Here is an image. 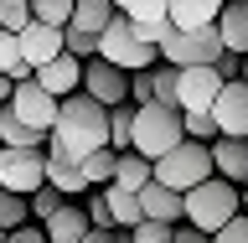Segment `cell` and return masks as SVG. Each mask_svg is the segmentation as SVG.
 Listing matches in <instances>:
<instances>
[{"label": "cell", "instance_id": "cell-1", "mask_svg": "<svg viewBox=\"0 0 248 243\" xmlns=\"http://www.w3.org/2000/svg\"><path fill=\"white\" fill-rule=\"evenodd\" d=\"M52 135H57V145L67 150V161H83L88 150L108 145V109L78 88V93H67V98H57Z\"/></svg>", "mask_w": 248, "mask_h": 243}, {"label": "cell", "instance_id": "cell-2", "mask_svg": "<svg viewBox=\"0 0 248 243\" xmlns=\"http://www.w3.org/2000/svg\"><path fill=\"white\" fill-rule=\"evenodd\" d=\"M238 212H243V186L222 181V176H207V181H197L191 192H181V217L191 228H202V233H217Z\"/></svg>", "mask_w": 248, "mask_h": 243}, {"label": "cell", "instance_id": "cell-3", "mask_svg": "<svg viewBox=\"0 0 248 243\" xmlns=\"http://www.w3.org/2000/svg\"><path fill=\"white\" fill-rule=\"evenodd\" d=\"M181 109L170 104H135V130H129V150H140L145 161H160L170 145H181Z\"/></svg>", "mask_w": 248, "mask_h": 243}, {"label": "cell", "instance_id": "cell-4", "mask_svg": "<svg viewBox=\"0 0 248 243\" xmlns=\"http://www.w3.org/2000/svg\"><path fill=\"white\" fill-rule=\"evenodd\" d=\"M150 176L170 192H191L197 181L212 176V150L202 145V140H181V145H170L160 161H150Z\"/></svg>", "mask_w": 248, "mask_h": 243}, {"label": "cell", "instance_id": "cell-5", "mask_svg": "<svg viewBox=\"0 0 248 243\" xmlns=\"http://www.w3.org/2000/svg\"><path fill=\"white\" fill-rule=\"evenodd\" d=\"M98 57L114 62V67H124V73H140V67H155L160 52H155L150 42H140V36H135L129 16H114V21L98 31Z\"/></svg>", "mask_w": 248, "mask_h": 243}, {"label": "cell", "instance_id": "cell-6", "mask_svg": "<svg viewBox=\"0 0 248 243\" xmlns=\"http://www.w3.org/2000/svg\"><path fill=\"white\" fill-rule=\"evenodd\" d=\"M228 47H222V36H217V21L212 26H197V31H170L166 47H160V57L170 62V67H212L217 57H222Z\"/></svg>", "mask_w": 248, "mask_h": 243}, {"label": "cell", "instance_id": "cell-7", "mask_svg": "<svg viewBox=\"0 0 248 243\" xmlns=\"http://www.w3.org/2000/svg\"><path fill=\"white\" fill-rule=\"evenodd\" d=\"M42 181H46V150H16V145H0V186H5V192L31 197Z\"/></svg>", "mask_w": 248, "mask_h": 243}, {"label": "cell", "instance_id": "cell-8", "mask_svg": "<svg viewBox=\"0 0 248 243\" xmlns=\"http://www.w3.org/2000/svg\"><path fill=\"white\" fill-rule=\"evenodd\" d=\"M212 124L217 135H232V140H248V83L243 78H228L212 98Z\"/></svg>", "mask_w": 248, "mask_h": 243}, {"label": "cell", "instance_id": "cell-9", "mask_svg": "<svg viewBox=\"0 0 248 243\" xmlns=\"http://www.w3.org/2000/svg\"><path fill=\"white\" fill-rule=\"evenodd\" d=\"M83 93L98 98L104 109L129 104V73L114 67V62H104V57H88V62H83Z\"/></svg>", "mask_w": 248, "mask_h": 243}, {"label": "cell", "instance_id": "cell-10", "mask_svg": "<svg viewBox=\"0 0 248 243\" xmlns=\"http://www.w3.org/2000/svg\"><path fill=\"white\" fill-rule=\"evenodd\" d=\"M5 109H11L16 119H26L31 130H52V119H57V98L36 83V78H26V83H16L11 98H5Z\"/></svg>", "mask_w": 248, "mask_h": 243}, {"label": "cell", "instance_id": "cell-11", "mask_svg": "<svg viewBox=\"0 0 248 243\" xmlns=\"http://www.w3.org/2000/svg\"><path fill=\"white\" fill-rule=\"evenodd\" d=\"M228 78L217 73V67H176V109H212L217 88H222Z\"/></svg>", "mask_w": 248, "mask_h": 243}, {"label": "cell", "instance_id": "cell-12", "mask_svg": "<svg viewBox=\"0 0 248 243\" xmlns=\"http://www.w3.org/2000/svg\"><path fill=\"white\" fill-rule=\"evenodd\" d=\"M16 47H21V57L31 62V73L42 67V62H52L62 52V26H42V21H26V26L16 31Z\"/></svg>", "mask_w": 248, "mask_h": 243}, {"label": "cell", "instance_id": "cell-13", "mask_svg": "<svg viewBox=\"0 0 248 243\" xmlns=\"http://www.w3.org/2000/svg\"><path fill=\"white\" fill-rule=\"evenodd\" d=\"M31 78H36V83L52 93V98H67V93H78V88H83V62H78L73 52H57V57H52V62H42Z\"/></svg>", "mask_w": 248, "mask_h": 243}, {"label": "cell", "instance_id": "cell-14", "mask_svg": "<svg viewBox=\"0 0 248 243\" xmlns=\"http://www.w3.org/2000/svg\"><path fill=\"white\" fill-rule=\"evenodd\" d=\"M207 150H212V171L222 176V181H232V186L248 181V140L212 135V140H207Z\"/></svg>", "mask_w": 248, "mask_h": 243}, {"label": "cell", "instance_id": "cell-15", "mask_svg": "<svg viewBox=\"0 0 248 243\" xmlns=\"http://www.w3.org/2000/svg\"><path fill=\"white\" fill-rule=\"evenodd\" d=\"M217 36L228 52L248 57V0H222V11H217Z\"/></svg>", "mask_w": 248, "mask_h": 243}, {"label": "cell", "instance_id": "cell-16", "mask_svg": "<svg viewBox=\"0 0 248 243\" xmlns=\"http://www.w3.org/2000/svg\"><path fill=\"white\" fill-rule=\"evenodd\" d=\"M46 243H83V233H88V212L78 207V202H62L57 212L42 223Z\"/></svg>", "mask_w": 248, "mask_h": 243}, {"label": "cell", "instance_id": "cell-17", "mask_svg": "<svg viewBox=\"0 0 248 243\" xmlns=\"http://www.w3.org/2000/svg\"><path fill=\"white\" fill-rule=\"evenodd\" d=\"M140 212L155 217V223H181V192H170L150 176V181L140 186Z\"/></svg>", "mask_w": 248, "mask_h": 243}, {"label": "cell", "instance_id": "cell-18", "mask_svg": "<svg viewBox=\"0 0 248 243\" xmlns=\"http://www.w3.org/2000/svg\"><path fill=\"white\" fill-rule=\"evenodd\" d=\"M217 11H222V0H166L170 26H181V31L212 26V21H217Z\"/></svg>", "mask_w": 248, "mask_h": 243}, {"label": "cell", "instance_id": "cell-19", "mask_svg": "<svg viewBox=\"0 0 248 243\" xmlns=\"http://www.w3.org/2000/svg\"><path fill=\"white\" fill-rule=\"evenodd\" d=\"M46 130H31L26 119H16L11 109L0 104V145H16V150H42Z\"/></svg>", "mask_w": 248, "mask_h": 243}, {"label": "cell", "instance_id": "cell-20", "mask_svg": "<svg viewBox=\"0 0 248 243\" xmlns=\"http://www.w3.org/2000/svg\"><path fill=\"white\" fill-rule=\"evenodd\" d=\"M46 181L57 186L62 197H83V192H88V181H83L78 161H67V155H46Z\"/></svg>", "mask_w": 248, "mask_h": 243}, {"label": "cell", "instance_id": "cell-21", "mask_svg": "<svg viewBox=\"0 0 248 243\" xmlns=\"http://www.w3.org/2000/svg\"><path fill=\"white\" fill-rule=\"evenodd\" d=\"M104 202H108V212H114V228H135L140 217H145V212H140V192H129V186L108 181L104 186Z\"/></svg>", "mask_w": 248, "mask_h": 243}, {"label": "cell", "instance_id": "cell-22", "mask_svg": "<svg viewBox=\"0 0 248 243\" xmlns=\"http://www.w3.org/2000/svg\"><path fill=\"white\" fill-rule=\"evenodd\" d=\"M145 181H150V161H145L140 150H119V155H114V186L140 192Z\"/></svg>", "mask_w": 248, "mask_h": 243}, {"label": "cell", "instance_id": "cell-23", "mask_svg": "<svg viewBox=\"0 0 248 243\" xmlns=\"http://www.w3.org/2000/svg\"><path fill=\"white\" fill-rule=\"evenodd\" d=\"M114 16H119V11H114V0H73V26L93 31V36H98Z\"/></svg>", "mask_w": 248, "mask_h": 243}, {"label": "cell", "instance_id": "cell-24", "mask_svg": "<svg viewBox=\"0 0 248 243\" xmlns=\"http://www.w3.org/2000/svg\"><path fill=\"white\" fill-rule=\"evenodd\" d=\"M78 171H83V181H88V186H108V181H114V150H108V145L88 150L83 161H78Z\"/></svg>", "mask_w": 248, "mask_h": 243}, {"label": "cell", "instance_id": "cell-25", "mask_svg": "<svg viewBox=\"0 0 248 243\" xmlns=\"http://www.w3.org/2000/svg\"><path fill=\"white\" fill-rule=\"evenodd\" d=\"M129 130H135V104H114L108 109V150L114 155L129 150Z\"/></svg>", "mask_w": 248, "mask_h": 243}, {"label": "cell", "instance_id": "cell-26", "mask_svg": "<svg viewBox=\"0 0 248 243\" xmlns=\"http://www.w3.org/2000/svg\"><path fill=\"white\" fill-rule=\"evenodd\" d=\"M62 52H73L78 62H88V57H98V36L67 21V26H62Z\"/></svg>", "mask_w": 248, "mask_h": 243}, {"label": "cell", "instance_id": "cell-27", "mask_svg": "<svg viewBox=\"0 0 248 243\" xmlns=\"http://www.w3.org/2000/svg\"><path fill=\"white\" fill-rule=\"evenodd\" d=\"M62 202H67V197H62L57 186H52V181H42V186H36V192H31V197H26V212L36 217V223H46V217L57 212Z\"/></svg>", "mask_w": 248, "mask_h": 243}, {"label": "cell", "instance_id": "cell-28", "mask_svg": "<svg viewBox=\"0 0 248 243\" xmlns=\"http://www.w3.org/2000/svg\"><path fill=\"white\" fill-rule=\"evenodd\" d=\"M31 5V21H42V26H67L73 21V0H26Z\"/></svg>", "mask_w": 248, "mask_h": 243}, {"label": "cell", "instance_id": "cell-29", "mask_svg": "<svg viewBox=\"0 0 248 243\" xmlns=\"http://www.w3.org/2000/svg\"><path fill=\"white\" fill-rule=\"evenodd\" d=\"M181 135H186V140H202V145H207V140L217 135L212 109H186V114H181Z\"/></svg>", "mask_w": 248, "mask_h": 243}, {"label": "cell", "instance_id": "cell-30", "mask_svg": "<svg viewBox=\"0 0 248 243\" xmlns=\"http://www.w3.org/2000/svg\"><path fill=\"white\" fill-rule=\"evenodd\" d=\"M26 197H16V192H5V186H0V228L11 233V228H21V223H26Z\"/></svg>", "mask_w": 248, "mask_h": 243}, {"label": "cell", "instance_id": "cell-31", "mask_svg": "<svg viewBox=\"0 0 248 243\" xmlns=\"http://www.w3.org/2000/svg\"><path fill=\"white\" fill-rule=\"evenodd\" d=\"M114 11L129 16V21H160L166 16V0H114Z\"/></svg>", "mask_w": 248, "mask_h": 243}, {"label": "cell", "instance_id": "cell-32", "mask_svg": "<svg viewBox=\"0 0 248 243\" xmlns=\"http://www.w3.org/2000/svg\"><path fill=\"white\" fill-rule=\"evenodd\" d=\"M170 228H176V223H155V217H140L135 228H129V238H135V243H170Z\"/></svg>", "mask_w": 248, "mask_h": 243}, {"label": "cell", "instance_id": "cell-33", "mask_svg": "<svg viewBox=\"0 0 248 243\" xmlns=\"http://www.w3.org/2000/svg\"><path fill=\"white\" fill-rule=\"evenodd\" d=\"M88 228H114V212H108V202H104V186H88Z\"/></svg>", "mask_w": 248, "mask_h": 243}, {"label": "cell", "instance_id": "cell-34", "mask_svg": "<svg viewBox=\"0 0 248 243\" xmlns=\"http://www.w3.org/2000/svg\"><path fill=\"white\" fill-rule=\"evenodd\" d=\"M31 21V5L26 0H0V31H21Z\"/></svg>", "mask_w": 248, "mask_h": 243}, {"label": "cell", "instance_id": "cell-35", "mask_svg": "<svg viewBox=\"0 0 248 243\" xmlns=\"http://www.w3.org/2000/svg\"><path fill=\"white\" fill-rule=\"evenodd\" d=\"M150 78H155V104H170L176 109V67H150Z\"/></svg>", "mask_w": 248, "mask_h": 243}, {"label": "cell", "instance_id": "cell-36", "mask_svg": "<svg viewBox=\"0 0 248 243\" xmlns=\"http://www.w3.org/2000/svg\"><path fill=\"white\" fill-rule=\"evenodd\" d=\"M150 98H155V78H150V67L129 73V104H150Z\"/></svg>", "mask_w": 248, "mask_h": 243}, {"label": "cell", "instance_id": "cell-37", "mask_svg": "<svg viewBox=\"0 0 248 243\" xmlns=\"http://www.w3.org/2000/svg\"><path fill=\"white\" fill-rule=\"evenodd\" d=\"M212 243H248V217H243V212H238V217H228V223L212 233Z\"/></svg>", "mask_w": 248, "mask_h": 243}, {"label": "cell", "instance_id": "cell-38", "mask_svg": "<svg viewBox=\"0 0 248 243\" xmlns=\"http://www.w3.org/2000/svg\"><path fill=\"white\" fill-rule=\"evenodd\" d=\"M21 62V47H16V31H0V73H11Z\"/></svg>", "mask_w": 248, "mask_h": 243}, {"label": "cell", "instance_id": "cell-39", "mask_svg": "<svg viewBox=\"0 0 248 243\" xmlns=\"http://www.w3.org/2000/svg\"><path fill=\"white\" fill-rule=\"evenodd\" d=\"M5 243H46V233H42V228H31V223H21V228L5 233Z\"/></svg>", "mask_w": 248, "mask_h": 243}, {"label": "cell", "instance_id": "cell-40", "mask_svg": "<svg viewBox=\"0 0 248 243\" xmlns=\"http://www.w3.org/2000/svg\"><path fill=\"white\" fill-rule=\"evenodd\" d=\"M170 243H212V233H202V228H170Z\"/></svg>", "mask_w": 248, "mask_h": 243}, {"label": "cell", "instance_id": "cell-41", "mask_svg": "<svg viewBox=\"0 0 248 243\" xmlns=\"http://www.w3.org/2000/svg\"><path fill=\"white\" fill-rule=\"evenodd\" d=\"M114 233H119V228H88L83 243H114Z\"/></svg>", "mask_w": 248, "mask_h": 243}, {"label": "cell", "instance_id": "cell-42", "mask_svg": "<svg viewBox=\"0 0 248 243\" xmlns=\"http://www.w3.org/2000/svg\"><path fill=\"white\" fill-rule=\"evenodd\" d=\"M11 88H16V83H11V73H0V104L11 98Z\"/></svg>", "mask_w": 248, "mask_h": 243}, {"label": "cell", "instance_id": "cell-43", "mask_svg": "<svg viewBox=\"0 0 248 243\" xmlns=\"http://www.w3.org/2000/svg\"><path fill=\"white\" fill-rule=\"evenodd\" d=\"M243 217H248V181H243Z\"/></svg>", "mask_w": 248, "mask_h": 243}, {"label": "cell", "instance_id": "cell-44", "mask_svg": "<svg viewBox=\"0 0 248 243\" xmlns=\"http://www.w3.org/2000/svg\"><path fill=\"white\" fill-rule=\"evenodd\" d=\"M238 78H243V83H248V57H243V73H238Z\"/></svg>", "mask_w": 248, "mask_h": 243}, {"label": "cell", "instance_id": "cell-45", "mask_svg": "<svg viewBox=\"0 0 248 243\" xmlns=\"http://www.w3.org/2000/svg\"><path fill=\"white\" fill-rule=\"evenodd\" d=\"M0 243H5V228H0Z\"/></svg>", "mask_w": 248, "mask_h": 243}]
</instances>
